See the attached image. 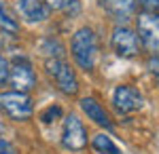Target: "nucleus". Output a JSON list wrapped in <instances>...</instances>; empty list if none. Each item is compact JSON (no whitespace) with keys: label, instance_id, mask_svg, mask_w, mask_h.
Returning a JSON list of instances; mask_svg holds the SVG:
<instances>
[{"label":"nucleus","instance_id":"nucleus-14","mask_svg":"<svg viewBox=\"0 0 159 154\" xmlns=\"http://www.w3.org/2000/svg\"><path fill=\"white\" fill-rule=\"evenodd\" d=\"M60 116H61L60 106H49L43 114H40V120H43V122H53L55 118H60Z\"/></svg>","mask_w":159,"mask_h":154},{"label":"nucleus","instance_id":"nucleus-7","mask_svg":"<svg viewBox=\"0 0 159 154\" xmlns=\"http://www.w3.org/2000/svg\"><path fill=\"white\" fill-rule=\"evenodd\" d=\"M112 49L119 57H136L140 51V42L134 30L129 28H115L112 32Z\"/></svg>","mask_w":159,"mask_h":154},{"label":"nucleus","instance_id":"nucleus-19","mask_svg":"<svg viewBox=\"0 0 159 154\" xmlns=\"http://www.w3.org/2000/svg\"><path fill=\"white\" fill-rule=\"evenodd\" d=\"M45 4L49 9H53V11H60L61 6H64V0H45Z\"/></svg>","mask_w":159,"mask_h":154},{"label":"nucleus","instance_id":"nucleus-2","mask_svg":"<svg viewBox=\"0 0 159 154\" xmlns=\"http://www.w3.org/2000/svg\"><path fill=\"white\" fill-rule=\"evenodd\" d=\"M138 40L144 45L151 55L159 53V13H140L138 19Z\"/></svg>","mask_w":159,"mask_h":154},{"label":"nucleus","instance_id":"nucleus-10","mask_svg":"<svg viewBox=\"0 0 159 154\" xmlns=\"http://www.w3.org/2000/svg\"><path fill=\"white\" fill-rule=\"evenodd\" d=\"M81 110L87 114V118L93 120L96 125L104 127V129H112V122H110L108 114H106V110L100 106L93 97H83V99H81Z\"/></svg>","mask_w":159,"mask_h":154},{"label":"nucleus","instance_id":"nucleus-4","mask_svg":"<svg viewBox=\"0 0 159 154\" xmlns=\"http://www.w3.org/2000/svg\"><path fill=\"white\" fill-rule=\"evenodd\" d=\"M45 66H47V72H49L51 76L55 78V83H57V87H60L61 93L76 95V91H79V80H76L74 70L68 66V63H66V61L49 59Z\"/></svg>","mask_w":159,"mask_h":154},{"label":"nucleus","instance_id":"nucleus-8","mask_svg":"<svg viewBox=\"0 0 159 154\" xmlns=\"http://www.w3.org/2000/svg\"><path fill=\"white\" fill-rule=\"evenodd\" d=\"M9 80H11V84L15 87V91L25 93V91H30V89L34 87L36 76H34L32 66H30L25 59H15V61H13V66H11Z\"/></svg>","mask_w":159,"mask_h":154},{"label":"nucleus","instance_id":"nucleus-1","mask_svg":"<svg viewBox=\"0 0 159 154\" xmlns=\"http://www.w3.org/2000/svg\"><path fill=\"white\" fill-rule=\"evenodd\" d=\"M74 61L83 68V70H93L96 59H98V40L91 28H81L72 36V45H70Z\"/></svg>","mask_w":159,"mask_h":154},{"label":"nucleus","instance_id":"nucleus-3","mask_svg":"<svg viewBox=\"0 0 159 154\" xmlns=\"http://www.w3.org/2000/svg\"><path fill=\"white\" fill-rule=\"evenodd\" d=\"M0 110L4 114H9L13 120H28L32 116V112H34L32 99L25 93H19V91H11V93L0 95Z\"/></svg>","mask_w":159,"mask_h":154},{"label":"nucleus","instance_id":"nucleus-5","mask_svg":"<svg viewBox=\"0 0 159 154\" xmlns=\"http://www.w3.org/2000/svg\"><path fill=\"white\" fill-rule=\"evenodd\" d=\"M112 104H115V108L121 114H132V112H136V110H140V108L144 106V97H142V93L136 87H132V84H121V87L115 89Z\"/></svg>","mask_w":159,"mask_h":154},{"label":"nucleus","instance_id":"nucleus-11","mask_svg":"<svg viewBox=\"0 0 159 154\" xmlns=\"http://www.w3.org/2000/svg\"><path fill=\"white\" fill-rule=\"evenodd\" d=\"M102 2L108 9V13H112L121 21H125L136 9V0H102Z\"/></svg>","mask_w":159,"mask_h":154},{"label":"nucleus","instance_id":"nucleus-21","mask_svg":"<svg viewBox=\"0 0 159 154\" xmlns=\"http://www.w3.org/2000/svg\"><path fill=\"white\" fill-rule=\"evenodd\" d=\"M155 78H157V84H159V74H157V76H155Z\"/></svg>","mask_w":159,"mask_h":154},{"label":"nucleus","instance_id":"nucleus-17","mask_svg":"<svg viewBox=\"0 0 159 154\" xmlns=\"http://www.w3.org/2000/svg\"><path fill=\"white\" fill-rule=\"evenodd\" d=\"M66 13L70 15H76L79 13V0H64V6H61Z\"/></svg>","mask_w":159,"mask_h":154},{"label":"nucleus","instance_id":"nucleus-15","mask_svg":"<svg viewBox=\"0 0 159 154\" xmlns=\"http://www.w3.org/2000/svg\"><path fill=\"white\" fill-rule=\"evenodd\" d=\"M9 74H11V63L0 55V87L9 83Z\"/></svg>","mask_w":159,"mask_h":154},{"label":"nucleus","instance_id":"nucleus-18","mask_svg":"<svg viewBox=\"0 0 159 154\" xmlns=\"http://www.w3.org/2000/svg\"><path fill=\"white\" fill-rule=\"evenodd\" d=\"M148 68H151V72H153L155 76L159 74V53H157V55H153V57H151V61H148Z\"/></svg>","mask_w":159,"mask_h":154},{"label":"nucleus","instance_id":"nucleus-12","mask_svg":"<svg viewBox=\"0 0 159 154\" xmlns=\"http://www.w3.org/2000/svg\"><path fill=\"white\" fill-rule=\"evenodd\" d=\"M91 146H93V150H96L98 154H121L119 148L112 143V139H110L108 135H104V133L96 135L93 142H91Z\"/></svg>","mask_w":159,"mask_h":154},{"label":"nucleus","instance_id":"nucleus-13","mask_svg":"<svg viewBox=\"0 0 159 154\" xmlns=\"http://www.w3.org/2000/svg\"><path fill=\"white\" fill-rule=\"evenodd\" d=\"M0 28L4 30V32H9V34H15L17 30H19V24H17V19L11 15V11L7 9V4L0 0Z\"/></svg>","mask_w":159,"mask_h":154},{"label":"nucleus","instance_id":"nucleus-20","mask_svg":"<svg viewBox=\"0 0 159 154\" xmlns=\"http://www.w3.org/2000/svg\"><path fill=\"white\" fill-rule=\"evenodd\" d=\"M0 154H15V152H11V150H0Z\"/></svg>","mask_w":159,"mask_h":154},{"label":"nucleus","instance_id":"nucleus-6","mask_svg":"<svg viewBox=\"0 0 159 154\" xmlns=\"http://www.w3.org/2000/svg\"><path fill=\"white\" fill-rule=\"evenodd\" d=\"M61 143L68 150H83L87 146V131L76 114H68L64 120V133H61Z\"/></svg>","mask_w":159,"mask_h":154},{"label":"nucleus","instance_id":"nucleus-16","mask_svg":"<svg viewBox=\"0 0 159 154\" xmlns=\"http://www.w3.org/2000/svg\"><path fill=\"white\" fill-rule=\"evenodd\" d=\"M140 6L144 13H159V0H140Z\"/></svg>","mask_w":159,"mask_h":154},{"label":"nucleus","instance_id":"nucleus-9","mask_svg":"<svg viewBox=\"0 0 159 154\" xmlns=\"http://www.w3.org/2000/svg\"><path fill=\"white\" fill-rule=\"evenodd\" d=\"M17 13L21 15L28 24H40L49 17L51 9L43 2V0H17Z\"/></svg>","mask_w":159,"mask_h":154}]
</instances>
